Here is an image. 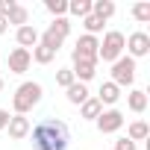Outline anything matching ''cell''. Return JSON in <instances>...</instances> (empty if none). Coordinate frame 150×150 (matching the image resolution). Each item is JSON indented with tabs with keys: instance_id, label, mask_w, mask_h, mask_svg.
Returning <instances> with one entry per match:
<instances>
[{
	"instance_id": "obj_18",
	"label": "cell",
	"mask_w": 150,
	"mask_h": 150,
	"mask_svg": "<svg viewBox=\"0 0 150 150\" xmlns=\"http://www.w3.org/2000/svg\"><path fill=\"white\" fill-rule=\"evenodd\" d=\"M100 112H103V106H100V100H97V97H88V100L80 106V115H83L86 121H97V118H100Z\"/></svg>"
},
{
	"instance_id": "obj_8",
	"label": "cell",
	"mask_w": 150,
	"mask_h": 150,
	"mask_svg": "<svg viewBox=\"0 0 150 150\" xmlns=\"http://www.w3.org/2000/svg\"><path fill=\"white\" fill-rule=\"evenodd\" d=\"M121 127H124V115H121L118 109H103V112H100V118H97V129H100L103 135L118 132Z\"/></svg>"
},
{
	"instance_id": "obj_16",
	"label": "cell",
	"mask_w": 150,
	"mask_h": 150,
	"mask_svg": "<svg viewBox=\"0 0 150 150\" xmlns=\"http://www.w3.org/2000/svg\"><path fill=\"white\" fill-rule=\"evenodd\" d=\"M150 135V127H147V121H132L129 127H127V138L135 144V141H144Z\"/></svg>"
},
{
	"instance_id": "obj_9",
	"label": "cell",
	"mask_w": 150,
	"mask_h": 150,
	"mask_svg": "<svg viewBox=\"0 0 150 150\" xmlns=\"http://www.w3.org/2000/svg\"><path fill=\"white\" fill-rule=\"evenodd\" d=\"M30 65H33V56H30V50H24V47H15V50L9 53V71H12V74H27V71H30Z\"/></svg>"
},
{
	"instance_id": "obj_13",
	"label": "cell",
	"mask_w": 150,
	"mask_h": 150,
	"mask_svg": "<svg viewBox=\"0 0 150 150\" xmlns=\"http://www.w3.org/2000/svg\"><path fill=\"white\" fill-rule=\"evenodd\" d=\"M74 77H77V83H88L91 77H94V74H97V62H74Z\"/></svg>"
},
{
	"instance_id": "obj_30",
	"label": "cell",
	"mask_w": 150,
	"mask_h": 150,
	"mask_svg": "<svg viewBox=\"0 0 150 150\" xmlns=\"http://www.w3.org/2000/svg\"><path fill=\"white\" fill-rule=\"evenodd\" d=\"M0 91H3V77H0Z\"/></svg>"
},
{
	"instance_id": "obj_25",
	"label": "cell",
	"mask_w": 150,
	"mask_h": 150,
	"mask_svg": "<svg viewBox=\"0 0 150 150\" xmlns=\"http://www.w3.org/2000/svg\"><path fill=\"white\" fill-rule=\"evenodd\" d=\"M132 18L141 21V24H147L150 21V3H135L132 6Z\"/></svg>"
},
{
	"instance_id": "obj_12",
	"label": "cell",
	"mask_w": 150,
	"mask_h": 150,
	"mask_svg": "<svg viewBox=\"0 0 150 150\" xmlns=\"http://www.w3.org/2000/svg\"><path fill=\"white\" fill-rule=\"evenodd\" d=\"M97 100H100V106H115L121 100V88L115 83H103L100 91H97Z\"/></svg>"
},
{
	"instance_id": "obj_15",
	"label": "cell",
	"mask_w": 150,
	"mask_h": 150,
	"mask_svg": "<svg viewBox=\"0 0 150 150\" xmlns=\"http://www.w3.org/2000/svg\"><path fill=\"white\" fill-rule=\"evenodd\" d=\"M65 94H68V103H74V106H83L91 94H88V88L83 86V83H74L71 88H65Z\"/></svg>"
},
{
	"instance_id": "obj_5",
	"label": "cell",
	"mask_w": 150,
	"mask_h": 150,
	"mask_svg": "<svg viewBox=\"0 0 150 150\" xmlns=\"http://www.w3.org/2000/svg\"><path fill=\"white\" fill-rule=\"evenodd\" d=\"M109 83H115L118 88L132 86V83H135V59L121 56L118 62H112V80H109Z\"/></svg>"
},
{
	"instance_id": "obj_28",
	"label": "cell",
	"mask_w": 150,
	"mask_h": 150,
	"mask_svg": "<svg viewBox=\"0 0 150 150\" xmlns=\"http://www.w3.org/2000/svg\"><path fill=\"white\" fill-rule=\"evenodd\" d=\"M9 109H0V129H6V124H9Z\"/></svg>"
},
{
	"instance_id": "obj_26",
	"label": "cell",
	"mask_w": 150,
	"mask_h": 150,
	"mask_svg": "<svg viewBox=\"0 0 150 150\" xmlns=\"http://www.w3.org/2000/svg\"><path fill=\"white\" fill-rule=\"evenodd\" d=\"M112 150H135V144L124 135V138H118V141H115V147H112Z\"/></svg>"
},
{
	"instance_id": "obj_23",
	"label": "cell",
	"mask_w": 150,
	"mask_h": 150,
	"mask_svg": "<svg viewBox=\"0 0 150 150\" xmlns=\"http://www.w3.org/2000/svg\"><path fill=\"white\" fill-rule=\"evenodd\" d=\"M74 83H77V77H74V71H71V68L56 71V86H59V88H71Z\"/></svg>"
},
{
	"instance_id": "obj_6",
	"label": "cell",
	"mask_w": 150,
	"mask_h": 150,
	"mask_svg": "<svg viewBox=\"0 0 150 150\" xmlns=\"http://www.w3.org/2000/svg\"><path fill=\"white\" fill-rule=\"evenodd\" d=\"M97 47H100V41H97V35H83V38H77V47H74V62H97Z\"/></svg>"
},
{
	"instance_id": "obj_20",
	"label": "cell",
	"mask_w": 150,
	"mask_h": 150,
	"mask_svg": "<svg viewBox=\"0 0 150 150\" xmlns=\"http://www.w3.org/2000/svg\"><path fill=\"white\" fill-rule=\"evenodd\" d=\"M30 56H33V62H38V65H50V62L56 59V50H50V47H41V44H35Z\"/></svg>"
},
{
	"instance_id": "obj_2",
	"label": "cell",
	"mask_w": 150,
	"mask_h": 150,
	"mask_svg": "<svg viewBox=\"0 0 150 150\" xmlns=\"http://www.w3.org/2000/svg\"><path fill=\"white\" fill-rule=\"evenodd\" d=\"M41 94H44V88H41L38 83H21V86L15 88V97H12V109H15V115H27V112H33V106H38Z\"/></svg>"
},
{
	"instance_id": "obj_22",
	"label": "cell",
	"mask_w": 150,
	"mask_h": 150,
	"mask_svg": "<svg viewBox=\"0 0 150 150\" xmlns=\"http://www.w3.org/2000/svg\"><path fill=\"white\" fill-rule=\"evenodd\" d=\"M103 24H106V21H100L97 15H88V18H83L86 35H97V33H103Z\"/></svg>"
},
{
	"instance_id": "obj_19",
	"label": "cell",
	"mask_w": 150,
	"mask_h": 150,
	"mask_svg": "<svg viewBox=\"0 0 150 150\" xmlns=\"http://www.w3.org/2000/svg\"><path fill=\"white\" fill-rule=\"evenodd\" d=\"M6 24H15V27H27V24H30V12H27V6H18V3H15V9L6 15Z\"/></svg>"
},
{
	"instance_id": "obj_17",
	"label": "cell",
	"mask_w": 150,
	"mask_h": 150,
	"mask_svg": "<svg viewBox=\"0 0 150 150\" xmlns=\"http://www.w3.org/2000/svg\"><path fill=\"white\" fill-rule=\"evenodd\" d=\"M91 15H97L100 21H109L115 15V3L112 0H91Z\"/></svg>"
},
{
	"instance_id": "obj_21",
	"label": "cell",
	"mask_w": 150,
	"mask_h": 150,
	"mask_svg": "<svg viewBox=\"0 0 150 150\" xmlns=\"http://www.w3.org/2000/svg\"><path fill=\"white\" fill-rule=\"evenodd\" d=\"M68 12L77 15V18H88V15H91V0H71V3H68Z\"/></svg>"
},
{
	"instance_id": "obj_7",
	"label": "cell",
	"mask_w": 150,
	"mask_h": 150,
	"mask_svg": "<svg viewBox=\"0 0 150 150\" xmlns=\"http://www.w3.org/2000/svg\"><path fill=\"white\" fill-rule=\"evenodd\" d=\"M127 50H129V59H141V56H147L150 53V35L147 33H132L129 38H127V44H124Z\"/></svg>"
},
{
	"instance_id": "obj_1",
	"label": "cell",
	"mask_w": 150,
	"mask_h": 150,
	"mask_svg": "<svg viewBox=\"0 0 150 150\" xmlns=\"http://www.w3.org/2000/svg\"><path fill=\"white\" fill-rule=\"evenodd\" d=\"M30 135H33L35 150H68L71 144L68 124L59 118H41L35 127H30Z\"/></svg>"
},
{
	"instance_id": "obj_4",
	"label": "cell",
	"mask_w": 150,
	"mask_h": 150,
	"mask_svg": "<svg viewBox=\"0 0 150 150\" xmlns=\"http://www.w3.org/2000/svg\"><path fill=\"white\" fill-rule=\"evenodd\" d=\"M124 44H127V35L118 33V30H109V33L103 35L100 47H97V59H103V62H118V59L124 56Z\"/></svg>"
},
{
	"instance_id": "obj_24",
	"label": "cell",
	"mask_w": 150,
	"mask_h": 150,
	"mask_svg": "<svg viewBox=\"0 0 150 150\" xmlns=\"http://www.w3.org/2000/svg\"><path fill=\"white\" fill-rule=\"evenodd\" d=\"M44 6H47V12H50V15L65 18V12H68V0H44Z\"/></svg>"
},
{
	"instance_id": "obj_3",
	"label": "cell",
	"mask_w": 150,
	"mask_h": 150,
	"mask_svg": "<svg viewBox=\"0 0 150 150\" xmlns=\"http://www.w3.org/2000/svg\"><path fill=\"white\" fill-rule=\"evenodd\" d=\"M68 33H71V21H68V18H53V24L38 35V44H41V47H50V50L59 53V47L65 44Z\"/></svg>"
},
{
	"instance_id": "obj_27",
	"label": "cell",
	"mask_w": 150,
	"mask_h": 150,
	"mask_svg": "<svg viewBox=\"0 0 150 150\" xmlns=\"http://www.w3.org/2000/svg\"><path fill=\"white\" fill-rule=\"evenodd\" d=\"M12 9H15V0H0V18H6Z\"/></svg>"
},
{
	"instance_id": "obj_14",
	"label": "cell",
	"mask_w": 150,
	"mask_h": 150,
	"mask_svg": "<svg viewBox=\"0 0 150 150\" xmlns=\"http://www.w3.org/2000/svg\"><path fill=\"white\" fill-rule=\"evenodd\" d=\"M127 106H129L135 115H141V112L147 109V91H141V88H132V91L127 94Z\"/></svg>"
},
{
	"instance_id": "obj_10",
	"label": "cell",
	"mask_w": 150,
	"mask_h": 150,
	"mask_svg": "<svg viewBox=\"0 0 150 150\" xmlns=\"http://www.w3.org/2000/svg\"><path fill=\"white\" fill-rule=\"evenodd\" d=\"M6 129H9V138L12 141H21V138L30 135V118L27 115H12L9 124H6Z\"/></svg>"
},
{
	"instance_id": "obj_11",
	"label": "cell",
	"mask_w": 150,
	"mask_h": 150,
	"mask_svg": "<svg viewBox=\"0 0 150 150\" xmlns=\"http://www.w3.org/2000/svg\"><path fill=\"white\" fill-rule=\"evenodd\" d=\"M15 41H18V47H24V50L35 47V44H38V33H35V27H33V24L18 27V30H15Z\"/></svg>"
},
{
	"instance_id": "obj_29",
	"label": "cell",
	"mask_w": 150,
	"mask_h": 150,
	"mask_svg": "<svg viewBox=\"0 0 150 150\" xmlns=\"http://www.w3.org/2000/svg\"><path fill=\"white\" fill-rule=\"evenodd\" d=\"M6 30H9V24H6V18H0V35H3Z\"/></svg>"
}]
</instances>
